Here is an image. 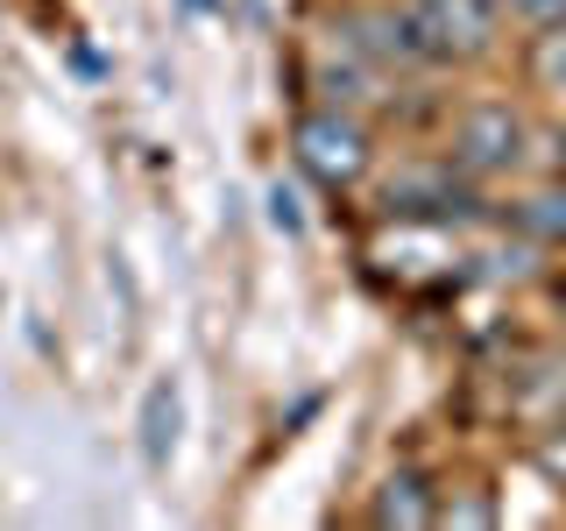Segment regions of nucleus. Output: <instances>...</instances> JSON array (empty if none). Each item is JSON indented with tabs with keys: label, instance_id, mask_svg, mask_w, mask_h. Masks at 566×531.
<instances>
[{
	"label": "nucleus",
	"instance_id": "f03ea898",
	"mask_svg": "<svg viewBox=\"0 0 566 531\" xmlns=\"http://www.w3.org/2000/svg\"><path fill=\"white\" fill-rule=\"evenodd\" d=\"M411 14V35L432 64H468V58H489L495 35H503V14L495 0H403Z\"/></svg>",
	"mask_w": 566,
	"mask_h": 531
},
{
	"label": "nucleus",
	"instance_id": "20e7f679",
	"mask_svg": "<svg viewBox=\"0 0 566 531\" xmlns=\"http://www.w3.org/2000/svg\"><path fill=\"white\" fill-rule=\"evenodd\" d=\"M340 43L361 50V58L382 64V71H389V64H424L403 0H368V8H347V14H340Z\"/></svg>",
	"mask_w": 566,
	"mask_h": 531
},
{
	"label": "nucleus",
	"instance_id": "f8f14e48",
	"mask_svg": "<svg viewBox=\"0 0 566 531\" xmlns=\"http://www.w3.org/2000/svg\"><path fill=\"white\" fill-rule=\"evenodd\" d=\"M270 220L283 227V235H297V227H305V206H297V191L283 185V177H276V185H270Z\"/></svg>",
	"mask_w": 566,
	"mask_h": 531
},
{
	"label": "nucleus",
	"instance_id": "9b49d317",
	"mask_svg": "<svg viewBox=\"0 0 566 531\" xmlns=\"http://www.w3.org/2000/svg\"><path fill=\"white\" fill-rule=\"evenodd\" d=\"M538 468L553 475V482L566 489V418L553 425V433H538Z\"/></svg>",
	"mask_w": 566,
	"mask_h": 531
},
{
	"label": "nucleus",
	"instance_id": "423d86ee",
	"mask_svg": "<svg viewBox=\"0 0 566 531\" xmlns=\"http://www.w3.org/2000/svg\"><path fill=\"white\" fill-rule=\"evenodd\" d=\"M432 518H439V489L424 482L418 468H397V475H389V482L376 489V524H382V531H389V524L424 531Z\"/></svg>",
	"mask_w": 566,
	"mask_h": 531
},
{
	"label": "nucleus",
	"instance_id": "6e6552de",
	"mask_svg": "<svg viewBox=\"0 0 566 531\" xmlns=\"http://www.w3.org/2000/svg\"><path fill=\"white\" fill-rule=\"evenodd\" d=\"M531 79H538L545 93H566V22L538 29V43H531Z\"/></svg>",
	"mask_w": 566,
	"mask_h": 531
},
{
	"label": "nucleus",
	"instance_id": "39448f33",
	"mask_svg": "<svg viewBox=\"0 0 566 531\" xmlns=\"http://www.w3.org/2000/svg\"><path fill=\"white\" fill-rule=\"evenodd\" d=\"M177 433H185V397H177V376H156L149 397H142V460H149V468H170Z\"/></svg>",
	"mask_w": 566,
	"mask_h": 531
},
{
	"label": "nucleus",
	"instance_id": "7ed1b4c3",
	"mask_svg": "<svg viewBox=\"0 0 566 531\" xmlns=\"http://www.w3.org/2000/svg\"><path fill=\"white\" fill-rule=\"evenodd\" d=\"M291 149H297V170L318 177V185H354L368 164H376V149H368V128L347 114V106H318L291 128Z\"/></svg>",
	"mask_w": 566,
	"mask_h": 531
},
{
	"label": "nucleus",
	"instance_id": "9d476101",
	"mask_svg": "<svg viewBox=\"0 0 566 531\" xmlns=\"http://www.w3.org/2000/svg\"><path fill=\"white\" fill-rule=\"evenodd\" d=\"M432 524H495V503H482V496H447Z\"/></svg>",
	"mask_w": 566,
	"mask_h": 531
},
{
	"label": "nucleus",
	"instance_id": "1a4fd4ad",
	"mask_svg": "<svg viewBox=\"0 0 566 531\" xmlns=\"http://www.w3.org/2000/svg\"><path fill=\"white\" fill-rule=\"evenodd\" d=\"M495 14H517L531 29H553V22H566V0H495Z\"/></svg>",
	"mask_w": 566,
	"mask_h": 531
},
{
	"label": "nucleus",
	"instance_id": "0eeeda50",
	"mask_svg": "<svg viewBox=\"0 0 566 531\" xmlns=\"http://www.w3.org/2000/svg\"><path fill=\"white\" fill-rule=\"evenodd\" d=\"M517 227L538 248H566V177H559V185H545V191H531V199L517 206Z\"/></svg>",
	"mask_w": 566,
	"mask_h": 531
},
{
	"label": "nucleus",
	"instance_id": "ddd939ff",
	"mask_svg": "<svg viewBox=\"0 0 566 531\" xmlns=\"http://www.w3.org/2000/svg\"><path fill=\"white\" fill-rule=\"evenodd\" d=\"M559 305H566V298H559Z\"/></svg>",
	"mask_w": 566,
	"mask_h": 531
},
{
	"label": "nucleus",
	"instance_id": "f257e3e1",
	"mask_svg": "<svg viewBox=\"0 0 566 531\" xmlns=\"http://www.w3.org/2000/svg\"><path fill=\"white\" fill-rule=\"evenodd\" d=\"M524 142H531V128L510 100H474L447 135V164L468 177V185H482V177L524 164Z\"/></svg>",
	"mask_w": 566,
	"mask_h": 531
}]
</instances>
